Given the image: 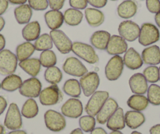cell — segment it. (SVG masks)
<instances>
[{"label": "cell", "instance_id": "6da1fadb", "mask_svg": "<svg viewBox=\"0 0 160 134\" xmlns=\"http://www.w3.org/2000/svg\"><path fill=\"white\" fill-rule=\"evenodd\" d=\"M72 51L77 57L90 64H95L99 62V57L97 54L94 48L87 43L75 42L72 44Z\"/></svg>", "mask_w": 160, "mask_h": 134}, {"label": "cell", "instance_id": "7a4b0ae2", "mask_svg": "<svg viewBox=\"0 0 160 134\" xmlns=\"http://www.w3.org/2000/svg\"><path fill=\"white\" fill-rule=\"evenodd\" d=\"M160 38V32L158 27L152 23H144L141 25L138 37L139 43L144 47H149L157 42Z\"/></svg>", "mask_w": 160, "mask_h": 134}, {"label": "cell", "instance_id": "3957f363", "mask_svg": "<svg viewBox=\"0 0 160 134\" xmlns=\"http://www.w3.org/2000/svg\"><path fill=\"white\" fill-rule=\"evenodd\" d=\"M39 101L44 106L58 104L63 100V93L58 85H51L42 89L39 94Z\"/></svg>", "mask_w": 160, "mask_h": 134}, {"label": "cell", "instance_id": "277c9868", "mask_svg": "<svg viewBox=\"0 0 160 134\" xmlns=\"http://www.w3.org/2000/svg\"><path fill=\"white\" fill-rule=\"evenodd\" d=\"M17 56L9 50L0 51V75H10L14 74L18 67Z\"/></svg>", "mask_w": 160, "mask_h": 134}, {"label": "cell", "instance_id": "5b68a950", "mask_svg": "<svg viewBox=\"0 0 160 134\" xmlns=\"http://www.w3.org/2000/svg\"><path fill=\"white\" fill-rule=\"evenodd\" d=\"M109 98V93L107 91H96L87 102L85 111L87 115L95 117L104 106L107 100Z\"/></svg>", "mask_w": 160, "mask_h": 134}, {"label": "cell", "instance_id": "8992f818", "mask_svg": "<svg viewBox=\"0 0 160 134\" xmlns=\"http://www.w3.org/2000/svg\"><path fill=\"white\" fill-rule=\"evenodd\" d=\"M45 125L52 132H61L66 127V119L64 115L54 110H48L44 114Z\"/></svg>", "mask_w": 160, "mask_h": 134}, {"label": "cell", "instance_id": "52a82bcc", "mask_svg": "<svg viewBox=\"0 0 160 134\" xmlns=\"http://www.w3.org/2000/svg\"><path fill=\"white\" fill-rule=\"evenodd\" d=\"M124 69V63L122 57L119 55L113 56L108 61L104 68L106 78L109 81H116L122 75Z\"/></svg>", "mask_w": 160, "mask_h": 134}, {"label": "cell", "instance_id": "ba28073f", "mask_svg": "<svg viewBox=\"0 0 160 134\" xmlns=\"http://www.w3.org/2000/svg\"><path fill=\"white\" fill-rule=\"evenodd\" d=\"M80 86L86 97H91L100 86V77L95 72H87L81 77L79 80Z\"/></svg>", "mask_w": 160, "mask_h": 134}, {"label": "cell", "instance_id": "9c48e42d", "mask_svg": "<svg viewBox=\"0 0 160 134\" xmlns=\"http://www.w3.org/2000/svg\"><path fill=\"white\" fill-rule=\"evenodd\" d=\"M18 104L12 103L9 106L8 111L4 120V126L10 130H18L22 127V117Z\"/></svg>", "mask_w": 160, "mask_h": 134}, {"label": "cell", "instance_id": "30bf717a", "mask_svg": "<svg viewBox=\"0 0 160 134\" xmlns=\"http://www.w3.org/2000/svg\"><path fill=\"white\" fill-rule=\"evenodd\" d=\"M50 37L53 40L58 51L62 54H68L72 51V40L68 37V35L61 30H52L50 33Z\"/></svg>", "mask_w": 160, "mask_h": 134}, {"label": "cell", "instance_id": "8fae6325", "mask_svg": "<svg viewBox=\"0 0 160 134\" xmlns=\"http://www.w3.org/2000/svg\"><path fill=\"white\" fill-rule=\"evenodd\" d=\"M42 91V83L36 77H32L22 82L19 89L20 94L28 98H35L39 97Z\"/></svg>", "mask_w": 160, "mask_h": 134}, {"label": "cell", "instance_id": "7c38bea8", "mask_svg": "<svg viewBox=\"0 0 160 134\" xmlns=\"http://www.w3.org/2000/svg\"><path fill=\"white\" fill-rule=\"evenodd\" d=\"M141 27L132 21H124L118 26V34L122 38L128 42H133L138 38Z\"/></svg>", "mask_w": 160, "mask_h": 134}, {"label": "cell", "instance_id": "4fadbf2b", "mask_svg": "<svg viewBox=\"0 0 160 134\" xmlns=\"http://www.w3.org/2000/svg\"><path fill=\"white\" fill-rule=\"evenodd\" d=\"M63 70L68 75L79 78L88 72L87 67L78 58L74 57H71L65 60L63 64Z\"/></svg>", "mask_w": 160, "mask_h": 134}, {"label": "cell", "instance_id": "5bb4252c", "mask_svg": "<svg viewBox=\"0 0 160 134\" xmlns=\"http://www.w3.org/2000/svg\"><path fill=\"white\" fill-rule=\"evenodd\" d=\"M83 106L78 98H70L61 107V114L70 118H78L82 115Z\"/></svg>", "mask_w": 160, "mask_h": 134}, {"label": "cell", "instance_id": "9a60e30c", "mask_svg": "<svg viewBox=\"0 0 160 134\" xmlns=\"http://www.w3.org/2000/svg\"><path fill=\"white\" fill-rule=\"evenodd\" d=\"M128 50V45L127 41L120 35H112L108 43L106 51L108 54L112 56L121 55L126 53Z\"/></svg>", "mask_w": 160, "mask_h": 134}, {"label": "cell", "instance_id": "2e32d148", "mask_svg": "<svg viewBox=\"0 0 160 134\" xmlns=\"http://www.w3.org/2000/svg\"><path fill=\"white\" fill-rule=\"evenodd\" d=\"M118 104L115 99L108 98L105 104H104L98 115H96V121L99 124L104 125L110 118V117L115 113V111L118 109Z\"/></svg>", "mask_w": 160, "mask_h": 134}, {"label": "cell", "instance_id": "e0dca14e", "mask_svg": "<svg viewBox=\"0 0 160 134\" xmlns=\"http://www.w3.org/2000/svg\"><path fill=\"white\" fill-rule=\"evenodd\" d=\"M129 86L134 94L144 95L148 89L147 80L141 73L133 74L129 79Z\"/></svg>", "mask_w": 160, "mask_h": 134}, {"label": "cell", "instance_id": "ac0fdd59", "mask_svg": "<svg viewBox=\"0 0 160 134\" xmlns=\"http://www.w3.org/2000/svg\"><path fill=\"white\" fill-rule=\"evenodd\" d=\"M122 60L124 65L130 70H138L141 68L144 64L141 56L133 47L127 50Z\"/></svg>", "mask_w": 160, "mask_h": 134}, {"label": "cell", "instance_id": "d6986e66", "mask_svg": "<svg viewBox=\"0 0 160 134\" xmlns=\"http://www.w3.org/2000/svg\"><path fill=\"white\" fill-rule=\"evenodd\" d=\"M143 62L146 64L156 66L160 64V48L156 45H152L144 49L141 53Z\"/></svg>", "mask_w": 160, "mask_h": 134}, {"label": "cell", "instance_id": "ffe728a7", "mask_svg": "<svg viewBox=\"0 0 160 134\" xmlns=\"http://www.w3.org/2000/svg\"><path fill=\"white\" fill-rule=\"evenodd\" d=\"M138 9V4L133 0H125L118 6L117 13L121 18L130 19L136 15Z\"/></svg>", "mask_w": 160, "mask_h": 134}, {"label": "cell", "instance_id": "44dd1931", "mask_svg": "<svg viewBox=\"0 0 160 134\" xmlns=\"http://www.w3.org/2000/svg\"><path fill=\"white\" fill-rule=\"evenodd\" d=\"M47 26L52 30H58L63 25L64 14L60 10H49L44 15Z\"/></svg>", "mask_w": 160, "mask_h": 134}, {"label": "cell", "instance_id": "7402d4cb", "mask_svg": "<svg viewBox=\"0 0 160 134\" xmlns=\"http://www.w3.org/2000/svg\"><path fill=\"white\" fill-rule=\"evenodd\" d=\"M106 125L112 131H120L121 129H123L126 126L123 109L122 107H118L115 113L108 120Z\"/></svg>", "mask_w": 160, "mask_h": 134}, {"label": "cell", "instance_id": "603a6c76", "mask_svg": "<svg viewBox=\"0 0 160 134\" xmlns=\"http://www.w3.org/2000/svg\"><path fill=\"white\" fill-rule=\"evenodd\" d=\"M111 35L107 31H97L90 37V42L93 48L100 50H106Z\"/></svg>", "mask_w": 160, "mask_h": 134}, {"label": "cell", "instance_id": "cb8c5ba5", "mask_svg": "<svg viewBox=\"0 0 160 134\" xmlns=\"http://www.w3.org/2000/svg\"><path fill=\"white\" fill-rule=\"evenodd\" d=\"M126 126L132 129H136L145 122V116L141 112L128 111L124 115Z\"/></svg>", "mask_w": 160, "mask_h": 134}, {"label": "cell", "instance_id": "d4e9b609", "mask_svg": "<svg viewBox=\"0 0 160 134\" xmlns=\"http://www.w3.org/2000/svg\"><path fill=\"white\" fill-rule=\"evenodd\" d=\"M85 17L89 25L93 27L101 26L104 23V19H105L103 12L94 8L86 9Z\"/></svg>", "mask_w": 160, "mask_h": 134}, {"label": "cell", "instance_id": "484cf974", "mask_svg": "<svg viewBox=\"0 0 160 134\" xmlns=\"http://www.w3.org/2000/svg\"><path fill=\"white\" fill-rule=\"evenodd\" d=\"M41 27L38 21H32L22 29V36L27 42L35 41L40 36Z\"/></svg>", "mask_w": 160, "mask_h": 134}, {"label": "cell", "instance_id": "4316f807", "mask_svg": "<svg viewBox=\"0 0 160 134\" xmlns=\"http://www.w3.org/2000/svg\"><path fill=\"white\" fill-rule=\"evenodd\" d=\"M19 66L23 71L31 75L32 77H36L41 70V64L39 60L37 58H29L19 62Z\"/></svg>", "mask_w": 160, "mask_h": 134}, {"label": "cell", "instance_id": "83f0119b", "mask_svg": "<svg viewBox=\"0 0 160 134\" xmlns=\"http://www.w3.org/2000/svg\"><path fill=\"white\" fill-rule=\"evenodd\" d=\"M14 16L17 22L19 24H27L30 22L32 17V9L28 4H23L16 7Z\"/></svg>", "mask_w": 160, "mask_h": 134}, {"label": "cell", "instance_id": "f1b7e54d", "mask_svg": "<svg viewBox=\"0 0 160 134\" xmlns=\"http://www.w3.org/2000/svg\"><path fill=\"white\" fill-rule=\"evenodd\" d=\"M22 78L18 75L12 74L7 75L1 83V88L7 92H14L21 88L22 85Z\"/></svg>", "mask_w": 160, "mask_h": 134}, {"label": "cell", "instance_id": "f546056e", "mask_svg": "<svg viewBox=\"0 0 160 134\" xmlns=\"http://www.w3.org/2000/svg\"><path fill=\"white\" fill-rule=\"evenodd\" d=\"M127 105L133 111L142 112L144 111L148 106L149 102L148 98L144 95L133 94L127 100Z\"/></svg>", "mask_w": 160, "mask_h": 134}, {"label": "cell", "instance_id": "4dcf8cb0", "mask_svg": "<svg viewBox=\"0 0 160 134\" xmlns=\"http://www.w3.org/2000/svg\"><path fill=\"white\" fill-rule=\"evenodd\" d=\"M35 50V46L31 42H25L18 45L16 49V56L18 61L21 62L31 58Z\"/></svg>", "mask_w": 160, "mask_h": 134}, {"label": "cell", "instance_id": "1f68e13d", "mask_svg": "<svg viewBox=\"0 0 160 134\" xmlns=\"http://www.w3.org/2000/svg\"><path fill=\"white\" fill-rule=\"evenodd\" d=\"M63 90L65 94L72 97V98L79 97L82 93V88L79 81L75 78L67 80L63 86Z\"/></svg>", "mask_w": 160, "mask_h": 134}, {"label": "cell", "instance_id": "d6a6232c", "mask_svg": "<svg viewBox=\"0 0 160 134\" xmlns=\"http://www.w3.org/2000/svg\"><path fill=\"white\" fill-rule=\"evenodd\" d=\"M83 19V13L78 10L70 8L64 13V21L69 26H77Z\"/></svg>", "mask_w": 160, "mask_h": 134}, {"label": "cell", "instance_id": "836d02e7", "mask_svg": "<svg viewBox=\"0 0 160 134\" xmlns=\"http://www.w3.org/2000/svg\"><path fill=\"white\" fill-rule=\"evenodd\" d=\"M38 114V106L33 98H28L21 109V115L26 118H33Z\"/></svg>", "mask_w": 160, "mask_h": 134}, {"label": "cell", "instance_id": "e575fe53", "mask_svg": "<svg viewBox=\"0 0 160 134\" xmlns=\"http://www.w3.org/2000/svg\"><path fill=\"white\" fill-rule=\"evenodd\" d=\"M44 78L47 82L51 85H58L63 78V74L61 69L56 66L47 68L44 73Z\"/></svg>", "mask_w": 160, "mask_h": 134}, {"label": "cell", "instance_id": "d590c367", "mask_svg": "<svg viewBox=\"0 0 160 134\" xmlns=\"http://www.w3.org/2000/svg\"><path fill=\"white\" fill-rule=\"evenodd\" d=\"M35 50L37 51H46L53 48V42L50 34H42L35 41L34 43Z\"/></svg>", "mask_w": 160, "mask_h": 134}, {"label": "cell", "instance_id": "8d00e7d4", "mask_svg": "<svg viewBox=\"0 0 160 134\" xmlns=\"http://www.w3.org/2000/svg\"><path fill=\"white\" fill-rule=\"evenodd\" d=\"M39 61L41 65L43 67H53L57 64V56L55 53L52 50H46L42 51L40 54Z\"/></svg>", "mask_w": 160, "mask_h": 134}, {"label": "cell", "instance_id": "74e56055", "mask_svg": "<svg viewBox=\"0 0 160 134\" xmlns=\"http://www.w3.org/2000/svg\"><path fill=\"white\" fill-rule=\"evenodd\" d=\"M147 98L148 102L154 106L160 105V86L152 84L148 89Z\"/></svg>", "mask_w": 160, "mask_h": 134}, {"label": "cell", "instance_id": "f35d334b", "mask_svg": "<svg viewBox=\"0 0 160 134\" xmlns=\"http://www.w3.org/2000/svg\"><path fill=\"white\" fill-rule=\"evenodd\" d=\"M80 129L85 132H90L95 129L96 126V119L94 117L90 115H85L79 118Z\"/></svg>", "mask_w": 160, "mask_h": 134}, {"label": "cell", "instance_id": "ab89813d", "mask_svg": "<svg viewBox=\"0 0 160 134\" xmlns=\"http://www.w3.org/2000/svg\"><path fill=\"white\" fill-rule=\"evenodd\" d=\"M143 75L146 78L148 82L155 84L159 80L158 67L157 66H149L147 67L143 72Z\"/></svg>", "mask_w": 160, "mask_h": 134}, {"label": "cell", "instance_id": "60d3db41", "mask_svg": "<svg viewBox=\"0 0 160 134\" xmlns=\"http://www.w3.org/2000/svg\"><path fill=\"white\" fill-rule=\"evenodd\" d=\"M28 5L32 10L38 11L47 10L49 7L48 0H28Z\"/></svg>", "mask_w": 160, "mask_h": 134}, {"label": "cell", "instance_id": "b9f144b4", "mask_svg": "<svg viewBox=\"0 0 160 134\" xmlns=\"http://www.w3.org/2000/svg\"><path fill=\"white\" fill-rule=\"evenodd\" d=\"M146 7L150 13L156 14L160 12V0H146Z\"/></svg>", "mask_w": 160, "mask_h": 134}, {"label": "cell", "instance_id": "7bdbcfd3", "mask_svg": "<svg viewBox=\"0 0 160 134\" xmlns=\"http://www.w3.org/2000/svg\"><path fill=\"white\" fill-rule=\"evenodd\" d=\"M69 5L75 10H86L88 6L87 0H69Z\"/></svg>", "mask_w": 160, "mask_h": 134}, {"label": "cell", "instance_id": "ee69618b", "mask_svg": "<svg viewBox=\"0 0 160 134\" xmlns=\"http://www.w3.org/2000/svg\"><path fill=\"white\" fill-rule=\"evenodd\" d=\"M65 0H48L49 7L53 10H60L63 8Z\"/></svg>", "mask_w": 160, "mask_h": 134}, {"label": "cell", "instance_id": "f6af8a7d", "mask_svg": "<svg viewBox=\"0 0 160 134\" xmlns=\"http://www.w3.org/2000/svg\"><path fill=\"white\" fill-rule=\"evenodd\" d=\"M88 3L94 8H103L107 5L108 0H87Z\"/></svg>", "mask_w": 160, "mask_h": 134}, {"label": "cell", "instance_id": "bcb514c9", "mask_svg": "<svg viewBox=\"0 0 160 134\" xmlns=\"http://www.w3.org/2000/svg\"><path fill=\"white\" fill-rule=\"evenodd\" d=\"M9 7V0H0V16L6 13Z\"/></svg>", "mask_w": 160, "mask_h": 134}, {"label": "cell", "instance_id": "7dc6e473", "mask_svg": "<svg viewBox=\"0 0 160 134\" xmlns=\"http://www.w3.org/2000/svg\"><path fill=\"white\" fill-rule=\"evenodd\" d=\"M7 107V101L3 97L0 96V115H2Z\"/></svg>", "mask_w": 160, "mask_h": 134}, {"label": "cell", "instance_id": "c3c4849f", "mask_svg": "<svg viewBox=\"0 0 160 134\" xmlns=\"http://www.w3.org/2000/svg\"><path fill=\"white\" fill-rule=\"evenodd\" d=\"M150 134H160V124L152 126L150 129Z\"/></svg>", "mask_w": 160, "mask_h": 134}, {"label": "cell", "instance_id": "681fc988", "mask_svg": "<svg viewBox=\"0 0 160 134\" xmlns=\"http://www.w3.org/2000/svg\"><path fill=\"white\" fill-rule=\"evenodd\" d=\"M90 134H108V133L107 132L103 129V128L98 127V128H95L92 132H90Z\"/></svg>", "mask_w": 160, "mask_h": 134}, {"label": "cell", "instance_id": "f907efd6", "mask_svg": "<svg viewBox=\"0 0 160 134\" xmlns=\"http://www.w3.org/2000/svg\"><path fill=\"white\" fill-rule=\"evenodd\" d=\"M6 47V39L5 37L2 35V34H0V51H2V50H4Z\"/></svg>", "mask_w": 160, "mask_h": 134}, {"label": "cell", "instance_id": "816d5d0a", "mask_svg": "<svg viewBox=\"0 0 160 134\" xmlns=\"http://www.w3.org/2000/svg\"><path fill=\"white\" fill-rule=\"evenodd\" d=\"M28 0H9V2L13 4V5H23L25 4Z\"/></svg>", "mask_w": 160, "mask_h": 134}, {"label": "cell", "instance_id": "f5cc1de1", "mask_svg": "<svg viewBox=\"0 0 160 134\" xmlns=\"http://www.w3.org/2000/svg\"><path fill=\"white\" fill-rule=\"evenodd\" d=\"M155 21L157 26H158V27H160V12H158V13H157L156 14H155Z\"/></svg>", "mask_w": 160, "mask_h": 134}, {"label": "cell", "instance_id": "db71d44e", "mask_svg": "<svg viewBox=\"0 0 160 134\" xmlns=\"http://www.w3.org/2000/svg\"><path fill=\"white\" fill-rule=\"evenodd\" d=\"M8 134H27V132H26L24 130L18 129V130H12L11 132H9Z\"/></svg>", "mask_w": 160, "mask_h": 134}, {"label": "cell", "instance_id": "11a10c76", "mask_svg": "<svg viewBox=\"0 0 160 134\" xmlns=\"http://www.w3.org/2000/svg\"><path fill=\"white\" fill-rule=\"evenodd\" d=\"M70 134H83V131L80 129V128H77V129L72 130L70 132Z\"/></svg>", "mask_w": 160, "mask_h": 134}, {"label": "cell", "instance_id": "9f6ffc18", "mask_svg": "<svg viewBox=\"0 0 160 134\" xmlns=\"http://www.w3.org/2000/svg\"><path fill=\"white\" fill-rule=\"evenodd\" d=\"M5 20H4V18L0 16V32L3 29L4 26H5Z\"/></svg>", "mask_w": 160, "mask_h": 134}, {"label": "cell", "instance_id": "6f0895ef", "mask_svg": "<svg viewBox=\"0 0 160 134\" xmlns=\"http://www.w3.org/2000/svg\"><path fill=\"white\" fill-rule=\"evenodd\" d=\"M5 133V129H4V126L0 124V134H4Z\"/></svg>", "mask_w": 160, "mask_h": 134}, {"label": "cell", "instance_id": "680465c9", "mask_svg": "<svg viewBox=\"0 0 160 134\" xmlns=\"http://www.w3.org/2000/svg\"><path fill=\"white\" fill-rule=\"evenodd\" d=\"M109 134H123L122 132H120L119 130H117V131H112Z\"/></svg>", "mask_w": 160, "mask_h": 134}, {"label": "cell", "instance_id": "91938a15", "mask_svg": "<svg viewBox=\"0 0 160 134\" xmlns=\"http://www.w3.org/2000/svg\"><path fill=\"white\" fill-rule=\"evenodd\" d=\"M130 134H142V133L140 132H138V131H133V132H132Z\"/></svg>", "mask_w": 160, "mask_h": 134}, {"label": "cell", "instance_id": "94428289", "mask_svg": "<svg viewBox=\"0 0 160 134\" xmlns=\"http://www.w3.org/2000/svg\"><path fill=\"white\" fill-rule=\"evenodd\" d=\"M158 74H159V81H160V67H158Z\"/></svg>", "mask_w": 160, "mask_h": 134}, {"label": "cell", "instance_id": "6125c7cd", "mask_svg": "<svg viewBox=\"0 0 160 134\" xmlns=\"http://www.w3.org/2000/svg\"><path fill=\"white\" fill-rule=\"evenodd\" d=\"M0 89H1V82H0Z\"/></svg>", "mask_w": 160, "mask_h": 134}, {"label": "cell", "instance_id": "be15d7a7", "mask_svg": "<svg viewBox=\"0 0 160 134\" xmlns=\"http://www.w3.org/2000/svg\"><path fill=\"white\" fill-rule=\"evenodd\" d=\"M111 1H117V0H111Z\"/></svg>", "mask_w": 160, "mask_h": 134}, {"label": "cell", "instance_id": "e7e4bbea", "mask_svg": "<svg viewBox=\"0 0 160 134\" xmlns=\"http://www.w3.org/2000/svg\"><path fill=\"white\" fill-rule=\"evenodd\" d=\"M141 1H142V0H141Z\"/></svg>", "mask_w": 160, "mask_h": 134}]
</instances>
